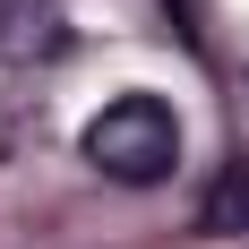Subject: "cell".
<instances>
[{
	"instance_id": "2",
	"label": "cell",
	"mask_w": 249,
	"mask_h": 249,
	"mask_svg": "<svg viewBox=\"0 0 249 249\" xmlns=\"http://www.w3.org/2000/svg\"><path fill=\"white\" fill-rule=\"evenodd\" d=\"M60 52H69V9L60 0H0V60L35 69V60H60Z\"/></svg>"
},
{
	"instance_id": "1",
	"label": "cell",
	"mask_w": 249,
	"mask_h": 249,
	"mask_svg": "<svg viewBox=\"0 0 249 249\" xmlns=\"http://www.w3.org/2000/svg\"><path fill=\"white\" fill-rule=\"evenodd\" d=\"M77 155H86L103 180H121V189H155V180H172V163H180V112L163 95H121V103H103L95 121H86Z\"/></svg>"
},
{
	"instance_id": "3",
	"label": "cell",
	"mask_w": 249,
	"mask_h": 249,
	"mask_svg": "<svg viewBox=\"0 0 249 249\" xmlns=\"http://www.w3.org/2000/svg\"><path fill=\"white\" fill-rule=\"evenodd\" d=\"M232 215L249 224V180H241V172H224V189L206 198V232H232Z\"/></svg>"
}]
</instances>
